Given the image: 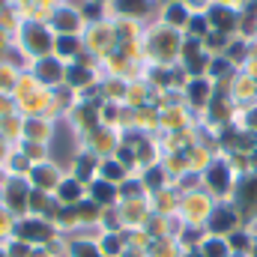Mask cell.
Instances as JSON below:
<instances>
[{"label":"cell","mask_w":257,"mask_h":257,"mask_svg":"<svg viewBox=\"0 0 257 257\" xmlns=\"http://www.w3.org/2000/svg\"><path fill=\"white\" fill-rule=\"evenodd\" d=\"M230 221H233V212H215V215H212V227H215V230L230 227Z\"/></svg>","instance_id":"6da1fadb"},{"label":"cell","mask_w":257,"mask_h":257,"mask_svg":"<svg viewBox=\"0 0 257 257\" xmlns=\"http://www.w3.org/2000/svg\"><path fill=\"white\" fill-rule=\"evenodd\" d=\"M21 233H24V236H48V230H45V227H36L33 221H30V224H24V227H21Z\"/></svg>","instance_id":"7a4b0ae2"},{"label":"cell","mask_w":257,"mask_h":257,"mask_svg":"<svg viewBox=\"0 0 257 257\" xmlns=\"http://www.w3.org/2000/svg\"><path fill=\"white\" fill-rule=\"evenodd\" d=\"M209 18H212V21H215L218 27H227V24H230V15H227V12H221V9H215V12H209Z\"/></svg>","instance_id":"3957f363"},{"label":"cell","mask_w":257,"mask_h":257,"mask_svg":"<svg viewBox=\"0 0 257 257\" xmlns=\"http://www.w3.org/2000/svg\"><path fill=\"white\" fill-rule=\"evenodd\" d=\"M120 6H123L126 12H141V9H144V0H120Z\"/></svg>","instance_id":"277c9868"},{"label":"cell","mask_w":257,"mask_h":257,"mask_svg":"<svg viewBox=\"0 0 257 257\" xmlns=\"http://www.w3.org/2000/svg\"><path fill=\"white\" fill-rule=\"evenodd\" d=\"M212 183L215 189H224V168H212Z\"/></svg>","instance_id":"5b68a950"},{"label":"cell","mask_w":257,"mask_h":257,"mask_svg":"<svg viewBox=\"0 0 257 257\" xmlns=\"http://www.w3.org/2000/svg\"><path fill=\"white\" fill-rule=\"evenodd\" d=\"M60 51H63V54L66 51H75V39H66L63 36V39H60Z\"/></svg>","instance_id":"8992f818"},{"label":"cell","mask_w":257,"mask_h":257,"mask_svg":"<svg viewBox=\"0 0 257 257\" xmlns=\"http://www.w3.org/2000/svg\"><path fill=\"white\" fill-rule=\"evenodd\" d=\"M75 194H78V186H75V183L63 186V197H75Z\"/></svg>","instance_id":"52a82bcc"},{"label":"cell","mask_w":257,"mask_h":257,"mask_svg":"<svg viewBox=\"0 0 257 257\" xmlns=\"http://www.w3.org/2000/svg\"><path fill=\"white\" fill-rule=\"evenodd\" d=\"M186 18V12L180 9V6H174V12H171V21H183Z\"/></svg>","instance_id":"ba28073f"},{"label":"cell","mask_w":257,"mask_h":257,"mask_svg":"<svg viewBox=\"0 0 257 257\" xmlns=\"http://www.w3.org/2000/svg\"><path fill=\"white\" fill-rule=\"evenodd\" d=\"M42 69H45V75H48V78H54V75H57V66H54V63H45Z\"/></svg>","instance_id":"9c48e42d"},{"label":"cell","mask_w":257,"mask_h":257,"mask_svg":"<svg viewBox=\"0 0 257 257\" xmlns=\"http://www.w3.org/2000/svg\"><path fill=\"white\" fill-rule=\"evenodd\" d=\"M60 24H63V27H72V24H75V18H72V15H60Z\"/></svg>","instance_id":"30bf717a"},{"label":"cell","mask_w":257,"mask_h":257,"mask_svg":"<svg viewBox=\"0 0 257 257\" xmlns=\"http://www.w3.org/2000/svg\"><path fill=\"white\" fill-rule=\"evenodd\" d=\"M96 194H99V197H102V200H105V197H111V192H108V189H105V186H96Z\"/></svg>","instance_id":"8fae6325"}]
</instances>
